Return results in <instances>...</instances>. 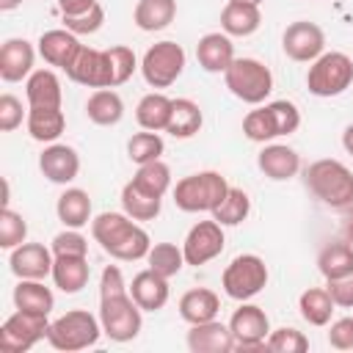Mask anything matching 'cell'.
<instances>
[{
    "label": "cell",
    "mask_w": 353,
    "mask_h": 353,
    "mask_svg": "<svg viewBox=\"0 0 353 353\" xmlns=\"http://www.w3.org/2000/svg\"><path fill=\"white\" fill-rule=\"evenodd\" d=\"M204 124V116H201V108L188 99V97H179L174 99V108H171V121L165 127L168 135L174 138H193Z\"/></svg>",
    "instance_id": "e575fe53"
},
{
    "label": "cell",
    "mask_w": 353,
    "mask_h": 353,
    "mask_svg": "<svg viewBox=\"0 0 353 353\" xmlns=\"http://www.w3.org/2000/svg\"><path fill=\"white\" fill-rule=\"evenodd\" d=\"M251 212V199L243 188H232L229 185V193L223 196V201L212 210V218L221 223V226H237L248 218Z\"/></svg>",
    "instance_id": "f35d334b"
},
{
    "label": "cell",
    "mask_w": 353,
    "mask_h": 353,
    "mask_svg": "<svg viewBox=\"0 0 353 353\" xmlns=\"http://www.w3.org/2000/svg\"><path fill=\"white\" fill-rule=\"evenodd\" d=\"M237 3H254V6H259L262 0H237Z\"/></svg>",
    "instance_id": "9f6ffc18"
},
{
    "label": "cell",
    "mask_w": 353,
    "mask_h": 353,
    "mask_svg": "<svg viewBox=\"0 0 353 353\" xmlns=\"http://www.w3.org/2000/svg\"><path fill=\"white\" fill-rule=\"evenodd\" d=\"M281 50L290 61L312 63L314 58H320L325 52V33L320 25H314L309 19L290 22L281 33Z\"/></svg>",
    "instance_id": "4fadbf2b"
},
{
    "label": "cell",
    "mask_w": 353,
    "mask_h": 353,
    "mask_svg": "<svg viewBox=\"0 0 353 353\" xmlns=\"http://www.w3.org/2000/svg\"><path fill=\"white\" fill-rule=\"evenodd\" d=\"M298 309H301V317L309 325H328L331 314H334V301H331L325 287H309V290L301 292Z\"/></svg>",
    "instance_id": "8d00e7d4"
},
{
    "label": "cell",
    "mask_w": 353,
    "mask_h": 353,
    "mask_svg": "<svg viewBox=\"0 0 353 353\" xmlns=\"http://www.w3.org/2000/svg\"><path fill=\"white\" fill-rule=\"evenodd\" d=\"M141 306L132 301L130 292L121 295H110V298H99V323H102V334L110 342H130L141 334L143 317H141Z\"/></svg>",
    "instance_id": "ba28073f"
},
{
    "label": "cell",
    "mask_w": 353,
    "mask_h": 353,
    "mask_svg": "<svg viewBox=\"0 0 353 353\" xmlns=\"http://www.w3.org/2000/svg\"><path fill=\"white\" fill-rule=\"evenodd\" d=\"M121 292H130V284L124 281L121 268L108 265L99 276V298H110V295H121Z\"/></svg>",
    "instance_id": "c3c4849f"
},
{
    "label": "cell",
    "mask_w": 353,
    "mask_h": 353,
    "mask_svg": "<svg viewBox=\"0 0 353 353\" xmlns=\"http://www.w3.org/2000/svg\"><path fill=\"white\" fill-rule=\"evenodd\" d=\"M94 6H97V0H58L61 17H77V14H85Z\"/></svg>",
    "instance_id": "816d5d0a"
},
{
    "label": "cell",
    "mask_w": 353,
    "mask_h": 353,
    "mask_svg": "<svg viewBox=\"0 0 353 353\" xmlns=\"http://www.w3.org/2000/svg\"><path fill=\"white\" fill-rule=\"evenodd\" d=\"M256 165L268 179L284 182V179H292L301 171V154L287 143H268L256 154Z\"/></svg>",
    "instance_id": "44dd1931"
},
{
    "label": "cell",
    "mask_w": 353,
    "mask_h": 353,
    "mask_svg": "<svg viewBox=\"0 0 353 353\" xmlns=\"http://www.w3.org/2000/svg\"><path fill=\"white\" fill-rule=\"evenodd\" d=\"M28 132L39 143H55L66 130V116L61 108H28Z\"/></svg>",
    "instance_id": "4316f807"
},
{
    "label": "cell",
    "mask_w": 353,
    "mask_h": 353,
    "mask_svg": "<svg viewBox=\"0 0 353 353\" xmlns=\"http://www.w3.org/2000/svg\"><path fill=\"white\" fill-rule=\"evenodd\" d=\"M80 39L72 33V30H66V28H55V30H44L41 36H39V55L50 63V66H58V69H69L72 66V61L77 58V52H80Z\"/></svg>",
    "instance_id": "ac0fdd59"
},
{
    "label": "cell",
    "mask_w": 353,
    "mask_h": 353,
    "mask_svg": "<svg viewBox=\"0 0 353 353\" xmlns=\"http://www.w3.org/2000/svg\"><path fill=\"white\" fill-rule=\"evenodd\" d=\"M168 279L154 273L152 268L141 270L132 276V284H130V295L132 301L143 309V312H160L165 303H168Z\"/></svg>",
    "instance_id": "7402d4cb"
},
{
    "label": "cell",
    "mask_w": 353,
    "mask_h": 353,
    "mask_svg": "<svg viewBox=\"0 0 353 353\" xmlns=\"http://www.w3.org/2000/svg\"><path fill=\"white\" fill-rule=\"evenodd\" d=\"M185 69V50L176 41H157L141 58V74L152 88H168Z\"/></svg>",
    "instance_id": "30bf717a"
},
{
    "label": "cell",
    "mask_w": 353,
    "mask_h": 353,
    "mask_svg": "<svg viewBox=\"0 0 353 353\" xmlns=\"http://www.w3.org/2000/svg\"><path fill=\"white\" fill-rule=\"evenodd\" d=\"M185 342H188V350H193V353H229V350H234V336L229 331V323L223 325L218 320L190 325Z\"/></svg>",
    "instance_id": "ffe728a7"
},
{
    "label": "cell",
    "mask_w": 353,
    "mask_h": 353,
    "mask_svg": "<svg viewBox=\"0 0 353 353\" xmlns=\"http://www.w3.org/2000/svg\"><path fill=\"white\" fill-rule=\"evenodd\" d=\"M303 176H306V188L323 204L334 210H345L353 204V171L345 163L323 157V160H314Z\"/></svg>",
    "instance_id": "7a4b0ae2"
},
{
    "label": "cell",
    "mask_w": 353,
    "mask_h": 353,
    "mask_svg": "<svg viewBox=\"0 0 353 353\" xmlns=\"http://www.w3.org/2000/svg\"><path fill=\"white\" fill-rule=\"evenodd\" d=\"M223 226L212 218V221H199L190 226V232L185 234V243H182V254H185V265H207L212 262L221 251H223Z\"/></svg>",
    "instance_id": "5bb4252c"
},
{
    "label": "cell",
    "mask_w": 353,
    "mask_h": 353,
    "mask_svg": "<svg viewBox=\"0 0 353 353\" xmlns=\"http://www.w3.org/2000/svg\"><path fill=\"white\" fill-rule=\"evenodd\" d=\"M171 108L174 99H168L160 91H152L146 97H141L138 108H135V121L141 124V130H152V132H165L168 121H171Z\"/></svg>",
    "instance_id": "f1b7e54d"
},
{
    "label": "cell",
    "mask_w": 353,
    "mask_h": 353,
    "mask_svg": "<svg viewBox=\"0 0 353 353\" xmlns=\"http://www.w3.org/2000/svg\"><path fill=\"white\" fill-rule=\"evenodd\" d=\"M22 119H28L25 110H22V102L14 94H3L0 97V130L14 132L22 124Z\"/></svg>",
    "instance_id": "7dc6e473"
},
{
    "label": "cell",
    "mask_w": 353,
    "mask_h": 353,
    "mask_svg": "<svg viewBox=\"0 0 353 353\" xmlns=\"http://www.w3.org/2000/svg\"><path fill=\"white\" fill-rule=\"evenodd\" d=\"M301 127V110L290 99H273L243 119V135L254 143H268L281 135H292Z\"/></svg>",
    "instance_id": "3957f363"
},
{
    "label": "cell",
    "mask_w": 353,
    "mask_h": 353,
    "mask_svg": "<svg viewBox=\"0 0 353 353\" xmlns=\"http://www.w3.org/2000/svg\"><path fill=\"white\" fill-rule=\"evenodd\" d=\"M328 345L336 350H353V317H339L331 323Z\"/></svg>",
    "instance_id": "681fc988"
},
{
    "label": "cell",
    "mask_w": 353,
    "mask_h": 353,
    "mask_svg": "<svg viewBox=\"0 0 353 353\" xmlns=\"http://www.w3.org/2000/svg\"><path fill=\"white\" fill-rule=\"evenodd\" d=\"M223 83L237 99L248 105H262L273 91V74L256 58H234L223 72Z\"/></svg>",
    "instance_id": "8992f818"
},
{
    "label": "cell",
    "mask_w": 353,
    "mask_h": 353,
    "mask_svg": "<svg viewBox=\"0 0 353 353\" xmlns=\"http://www.w3.org/2000/svg\"><path fill=\"white\" fill-rule=\"evenodd\" d=\"M334 306H342V309H353V273L342 276V279H331L325 284Z\"/></svg>",
    "instance_id": "f907efd6"
},
{
    "label": "cell",
    "mask_w": 353,
    "mask_h": 353,
    "mask_svg": "<svg viewBox=\"0 0 353 353\" xmlns=\"http://www.w3.org/2000/svg\"><path fill=\"white\" fill-rule=\"evenodd\" d=\"M105 22V8L97 3L94 8H88L85 14H77V17H63V28L72 30L74 36H88V33H97Z\"/></svg>",
    "instance_id": "bcb514c9"
},
{
    "label": "cell",
    "mask_w": 353,
    "mask_h": 353,
    "mask_svg": "<svg viewBox=\"0 0 353 353\" xmlns=\"http://www.w3.org/2000/svg\"><path fill=\"white\" fill-rule=\"evenodd\" d=\"M196 58H199V66L204 72H226L234 61V44H232V36L215 30V33H204L196 44Z\"/></svg>",
    "instance_id": "603a6c76"
},
{
    "label": "cell",
    "mask_w": 353,
    "mask_h": 353,
    "mask_svg": "<svg viewBox=\"0 0 353 353\" xmlns=\"http://www.w3.org/2000/svg\"><path fill=\"white\" fill-rule=\"evenodd\" d=\"M52 254L55 256H88V240L80 234V229H63L52 237Z\"/></svg>",
    "instance_id": "f6af8a7d"
},
{
    "label": "cell",
    "mask_w": 353,
    "mask_h": 353,
    "mask_svg": "<svg viewBox=\"0 0 353 353\" xmlns=\"http://www.w3.org/2000/svg\"><path fill=\"white\" fill-rule=\"evenodd\" d=\"M88 276H91L88 256H55L52 262V281L66 295L80 292L88 284Z\"/></svg>",
    "instance_id": "83f0119b"
},
{
    "label": "cell",
    "mask_w": 353,
    "mask_h": 353,
    "mask_svg": "<svg viewBox=\"0 0 353 353\" xmlns=\"http://www.w3.org/2000/svg\"><path fill=\"white\" fill-rule=\"evenodd\" d=\"M39 171L55 185H69L80 174V154L66 143H50L39 154Z\"/></svg>",
    "instance_id": "e0dca14e"
},
{
    "label": "cell",
    "mask_w": 353,
    "mask_h": 353,
    "mask_svg": "<svg viewBox=\"0 0 353 353\" xmlns=\"http://www.w3.org/2000/svg\"><path fill=\"white\" fill-rule=\"evenodd\" d=\"M229 331L234 336V350H265L270 320L262 306L240 301V309H234L229 317Z\"/></svg>",
    "instance_id": "7c38bea8"
},
{
    "label": "cell",
    "mask_w": 353,
    "mask_h": 353,
    "mask_svg": "<svg viewBox=\"0 0 353 353\" xmlns=\"http://www.w3.org/2000/svg\"><path fill=\"white\" fill-rule=\"evenodd\" d=\"M28 237V223L19 212H14L11 207H3L0 212V248L11 251L17 245H22Z\"/></svg>",
    "instance_id": "7bdbcfd3"
},
{
    "label": "cell",
    "mask_w": 353,
    "mask_h": 353,
    "mask_svg": "<svg viewBox=\"0 0 353 353\" xmlns=\"http://www.w3.org/2000/svg\"><path fill=\"white\" fill-rule=\"evenodd\" d=\"M19 6H22V0H0V11H14Z\"/></svg>",
    "instance_id": "db71d44e"
},
{
    "label": "cell",
    "mask_w": 353,
    "mask_h": 353,
    "mask_svg": "<svg viewBox=\"0 0 353 353\" xmlns=\"http://www.w3.org/2000/svg\"><path fill=\"white\" fill-rule=\"evenodd\" d=\"M259 25H262V14H259V6L254 3L229 0L221 11V30L226 36H251L259 30Z\"/></svg>",
    "instance_id": "484cf974"
},
{
    "label": "cell",
    "mask_w": 353,
    "mask_h": 353,
    "mask_svg": "<svg viewBox=\"0 0 353 353\" xmlns=\"http://www.w3.org/2000/svg\"><path fill=\"white\" fill-rule=\"evenodd\" d=\"M91 234L102 245V251L119 262L146 259L152 248L146 229L138 226L127 212H99L97 218H91Z\"/></svg>",
    "instance_id": "6da1fadb"
},
{
    "label": "cell",
    "mask_w": 353,
    "mask_h": 353,
    "mask_svg": "<svg viewBox=\"0 0 353 353\" xmlns=\"http://www.w3.org/2000/svg\"><path fill=\"white\" fill-rule=\"evenodd\" d=\"M47 331H50L47 314L17 309L14 314L6 317V323L0 328V350L3 353H25L39 339H47Z\"/></svg>",
    "instance_id": "8fae6325"
},
{
    "label": "cell",
    "mask_w": 353,
    "mask_h": 353,
    "mask_svg": "<svg viewBox=\"0 0 353 353\" xmlns=\"http://www.w3.org/2000/svg\"><path fill=\"white\" fill-rule=\"evenodd\" d=\"M121 207H124V212H127L132 221H154V218L160 215L163 199L146 196V193L138 190L132 182H127V185L121 188Z\"/></svg>",
    "instance_id": "74e56055"
},
{
    "label": "cell",
    "mask_w": 353,
    "mask_h": 353,
    "mask_svg": "<svg viewBox=\"0 0 353 353\" xmlns=\"http://www.w3.org/2000/svg\"><path fill=\"white\" fill-rule=\"evenodd\" d=\"M353 83V58L345 52H323L306 72V88L314 97H339Z\"/></svg>",
    "instance_id": "52a82bcc"
},
{
    "label": "cell",
    "mask_w": 353,
    "mask_h": 353,
    "mask_svg": "<svg viewBox=\"0 0 353 353\" xmlns=\"http://www.w3.org/2000/svg\"><path fill=\"white\" fill-rule=\"evenodd\" d=\"M265 284H268V265L256 254L234 256L221 276L223 292L234 301H251L254 295H259L265 290Z\"/></svg>",
    "instance_id": "9c48e42d"
},
{
    "label": "cell",
    "mask_w": 353,
    "mask_h": 353,
    "mask_svg": "<svg viewBox=\"0 0 353 353\" xmlns=\"http://www.w3.org/2000/svg\"><path fill=\"white\" fill-rule=\"evenodd\" d=\"M221 312V298L207 287H193L179 298V317L190 325L215 320Z\"/></svg>",
    "instance_id": "d4e9b609"
},
{
    "label": "cell",
    "mask_w": 353,
    "mask_h": 353,
    "mask_svg": "<svg viewBox=\"0 0 353 353\" xmlns=\"http://www.w3.org/2000/svg\"><path fill=\"white\" fill-rule=\"evenodd\" d=\"M66 77L77 85H85V88H113L108 50H94V47L83 44L77 58L66 69Z\"/></svg>",
    "instance_id": "9a60e30c"
},
{
    "label": "cell",
    "mask_w": 353,
    "mask_h": 353,
    "mask_svg": "<svg viewBox=\"0 0 353 353\" xmlns=\"http://www.w3.org/2000/svg\"><path fill=\"white\" fill-rule=\"evenodd\" d=\"M85 116L99 127H113L124 116V102L113 88H97L85 99Z\"/></svg>",
    "instance_id": "4dcf8cb0"
},
{
    "label": "cell",
    "mask_w": 353,
    "mask_h": 353,
    "mask_svg": "<svg viewBox=\"0 0 353 353\" xmlns=\"http://www.w3.org/2000/svg\"><path fill=\"white\" fill-rule=\"evenodd\" d=\"M146 262H149V268H152L154 273L171 279V276H176V273L182 270L185 254H182V248H176L174 243H154V245L149 248V254H146Z\"/></svg>",
    "instance_id": "ab89813d"
},
{
    "label": "cell",
    "mask_w": 353,
    "mask_h": 353,
    "mask_svg": "<svg viewBox=\"0 0 353 353\" xmlns=\"http://www.w3.org/2000/svg\"><path fill=\"white\" fill-rule=\"evenodd\" d=\"M226 193H229V182L218 171H199L176 182L174 204L182 212H212Z\"/></svg>",
    "instance_id": "5b68a950"
},
{
    "label": "cell",
    "mask_w": 353,
    "mask_h": 353,
    "mask_svg": "<svg viewBox=\"0 0 353 353\" xmlns=\"http://www.w3.org/2000/svg\"><path fill=\"white\" fill-rule=\"evenodd\" d=\"M99 336H102V323H99V317H94L85 309H72V312L61 314L58 320L50 323V331H47V342L63 353H77V350L94 347L99 342Z\"/></svg>",
    "instance_id": "277c9868"
},
{
    "label": "cell",
    "mask_w": 353,
    "mask_h": 353,
    "mask_svg": "<svg viewBox=\"0 0 353 353\" xmlns=\"http://www.w3.org/2000/svg\"><path fill=\"white\" fill-rule=\"evenodd\" d=\"M52 262H55L52 248L41 243H22L11 248V256H8L11 273L17 279H47L52 276Z\"/></svg>",
    "instance_id": "2e32d148"
},
{
    "label": "cell",
    "mask_w": 353,
    "mask_h": 353,
    "mask_svg": "<svg viewBox=\"0 0 353 353\" xmlns=\"http://www.w3.org/2000/svg\"><path fill=\"white\" fill-rule=\"evenodd\" d=\"M25 97H28V108H61L63 91L58 74L52 69H36L25 80Z\"/></svg>",
    "instance_id": "cb8c5ba5"
},
{
    "label": "cell",
    "mask_w": 353,
    "mask_h": 353,
    "mask_svg": "<svg viewBox=\"0 0 353 353\" xmlns=\"http://www.w3.org/2000/svg\"><path fill=\"white\" fill-rule=\"evenodd\" d=\"M174 17H176V0H138L132 11V22L146 33L168 28Z\"/></svg>",
    "instance_id": "d6a6232c"
},
{
    "label": "cell",
    "mask_w": 353,
    "mask_h": 353,
    "mask_svg": "<svg viewBox=\"0 0 353 353\" xmlns=\"http://www.w3.org/2000/svg\"><path fill=\"white\" fill-rule=\"evenodd\" d=\"M14 306L39 312V314H50L55 306V295L50 287H44V279H19L14 287Z\"/></svg>",
    "instance_id": "1f68e13d"
},
{
    "label": "cell",
    "mask_w": 353,
    "mask_h": 353,
    "mask_svg": "<svg viewBox=\"0 0 353 353\" xmlns=\"http://www.w3.org/2000/svg\"><path fill=\"white\" fill-rule=\"evenodd\" d=\"M317 270L323 273L325 281L353 273V245L347 240L323 245L320 254H317Z\"/></svg>",
    "instance_id": "836d02e7"
},
{
    "label": "cell",
    "mask_w": 353,
    "mask_h": 353,
    "mask_svg": "<svg viewBox=\"0 0 353 353\" xmlns=\"http://www.w3.org/2000/svg\"><path fill=\"white\" fill-rule=\"evenodd\" d=\"M138 190H143L146 196H154V199H163L171 188V168L163 163V160H152V163H143L138 165V171L132 174L130 179Z\"/></svg>",
    "instance_id": "d590c367"
},
{
    "label": "cell",
    "mask_w": 353,
    "mask_h": 353,
    "mask_svg": "<svg viewBox=\"0 0 353 353\" xmlns=\"http://www.w3.org/2000/svg\"><path fill=\"white\" fill-rule=\"evenodd\" d=\"M58 221L69 229H83L91 221V199L83 188H66L55 204Z\"/></svg>",
    "instance_id": "f546056e"
},
{
    "label": "cell",
    "mask_w": 353,
    "mask_h": 353,
    "mask_svg": "<svg viewBox=\"0 0 353 353\" xmlns=\"http://www.w3.org/2000/svg\"><path fill=\"white\" fill-rule=\"evenodd\" d=\"M265 350H273V353H306L309 350V339L303 331L298 328H276L268 334L265 339Z\"/></svg>",
    "instance_id": "b9f144b4"
},
{
    "label": "cell",
    "mask_w": 353,
    "mask_h": 353,
    "mask_svg": "<svg viewBox=\"0 0 353 353\" xmlns=\"http://www.w3.org/2000/svg\"><path fill=\"white\" fill-rule=\"evenodd\" d=\"M165 143L157 132L152 130H143V132H135L130 141H127V154L135 165H143V163H152V160H160Z\"/></svg>",
    "instance_id": "60d3db41"
},
{
    "label": "cell",
    "mask_w": 353,
    "mask_h": 353,
    "mask_svg": "<svg viewBox=\"0 0 353 353\" xmlns=\"http://www.w3.org/2000/svg\"><path fill=\"white\" fill-rule=\"evenodd\" d=\"M36 50L28 39H6L0 47V77L6 83H19L33 74Z\"/></svg>",
    "instance_id": "d6986e66"
},
{
    "label": "cell",
    "mask_w": 353,
    "mask_h": 353,
    "mask_svg": "<svg viewBox=\"0 0 353 353\" xmlns=\"http://www.w3.org/2000/svg\"><path fill=\"white\" fill-rule=\"evenodd\" d=\"M108 58H110V77H113V88L127 83L132 77V72L138 69V61H135V52L124 44H116V47H108Z\"/></svg>",
    "instance_id": "ee69618b"
},
{
    "label": "cell",
    "mask_w": 353,
    "mask_h": 353,
    "mask_svg": "<svg viewBox=\"0 0 353 353\" xmlns=\"http://www.w3.org/2000/svg\"><path fill=\"white\" fill-rule=\"evenodd\" d=\"M342 146H345L347 154H353V124L345 127V132H342Z\"/></svg>",
    "instance_id": "f5cc1de1"
},
{
    "label": "cell",
    "mask_w": 353,
    "mask_h": 353,
    "mask_svg": "<svg viewBox=\"0 0 353 353\" xmlns=\"http://www.w3.org/2000/svg\"><path fill=\"white\" fill-rule=\"evenodd\" d=\"M345 240H347V243L353 245V218H350V221L345 223Z\"/></svg>",
    "instance_id": "11a10c76"
}]
</instances>
